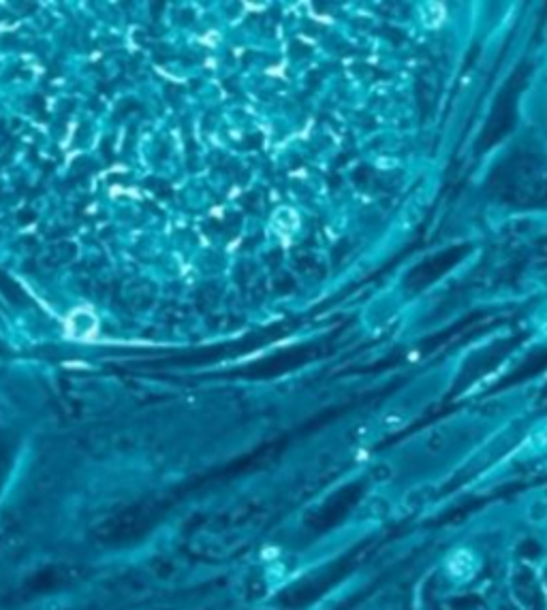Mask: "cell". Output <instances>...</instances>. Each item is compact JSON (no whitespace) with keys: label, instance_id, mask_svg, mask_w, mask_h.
<instances>
[{"label":"cell","instance_id":"6da1fadb","mask_svg":"<svg viewBox=\"0 0 547 610\" xmlns=\"http://www.w3.org/2000/svg\"><path fill=\"white\" fill-rule=\"evenodd\" d=\"M64 331H66V335H69L71 340H75V342H90V340H94L96 333H98V318H96V314L92 312L90 307H86V305L75 307V310L69 314V318H66Z\"/></svg>","mask_w":547,"mask_h":610}]
</instances>
